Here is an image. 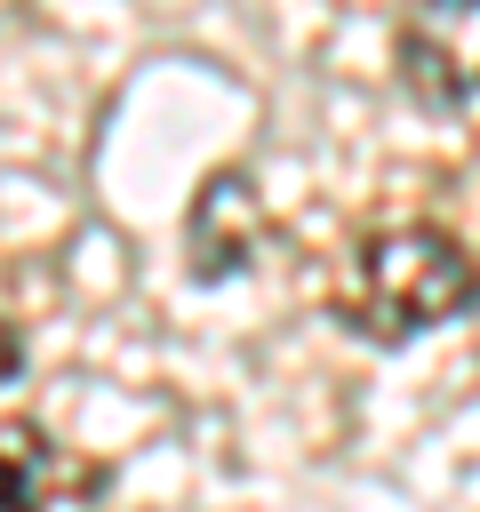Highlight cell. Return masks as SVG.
Returning <instances> with one entry per match:
<instances>
[{"mask_svg": "<svg viewBox=\"0 0 480 512\" xmlns=\"http://www.w3.org/2000/svg\"><path fill=\"white\" fill-rule=\"evenodd\" d=\"M400 88L432 112L480 96V0H408L392 32Z\"/></svg>", "mask_w": 480, "mask_h": 512, "instance_id": "2", "label": "cell"}, {"mask_svg": "<svg viewBox=\"0 0 480 512\" xmlns=\"http://www.w3.org/2000/svg\"><path fill=\"white\" fill-rule=\"evenodd\" d=\"M8 376H16V328L0 320V384H8Z\"/></svg>", "mask_w": 480, "mask_h": 512, "instance_id": "5", "label": "cell"}, {"mask_svg": "<svg viewBox=\"0 0 480 512\" xmlns=\"http://www.w3.org/2000/svg\"><path fill=\"white\" fill-rule=\"evenodd\" d=\"M264 240V208L248 192L240 168H216L200 192H192V224H184V248H192V272L200 280H232Z\"/></svg>", "mask_w": 480, "mask_h": 512, "instance_id": "4", "label": "cell"}, {"mask_svg": "<svg viewBox=\"0 0 480 512\" xmlns=\"http://www.w3.org/2000/svg\"><path fill=\"white\" fill-rule=\"evenodd\" d=\"M104 496V464L72 456L40 416H0V512H80Z\"/></svg>", "mask_w": 480, "mask_h": 512, "instance_id": "3", "label": "cell"}, {"mask_svg": "<svg viewBox=\"0 0 480 512\" xmlns=\"http://www.w3.org/2000/svg\"><path fill=\"white\" fill-rule=\"evenodd\" d=\"M480 304V256L440 224H376L344 248L336 272V320L368 344H408L440 320H464Z\"/></svg>", "mask_w": 480, "mask_h": 512, "instance_id": "1", "label": "cell"}]
</instances>
